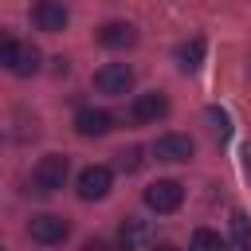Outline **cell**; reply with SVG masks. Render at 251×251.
Returning <instances> with one entry per match:
<instances>
[{
  "label": "cell",
  "mask_w": 251,
  "mask_h": 251,
  "mask_svg": "<svg viewBox=\"0 0 251 251\" xmlns=\"http://www.w3.org/2000/svg\"><path fill=\"white\" fill-rule=\"evenodd\" d=\"M67 173H71L67 157L47 153V157H39V165L31 169V188H35V192H43V196H51V192H59V188L67 184Z\"/></svg>",
  "instance_id": "obj_1"
},
{
  "label": "cell",
  "mask_w": 251,
  "mask_h": 251,
  "mask_svg": "<svg viewBox=\"0 0 251 251\" xmlns=\"http://www.w3.org/2000/svg\"><path fill=\"white\" fill-rule=\"evenodd\" d=\"M94 86H98L102 94L122 98V94L133 90V67H126V63H106V67L94 75Z\"/></svg>",
  "instance_id": "obj_2"
},
{
  "label": "cell",
  "mask_w": 251,
  "mask_h": 251,
  "mask_svg": "<svg viewBox=\"0 0 251 251\" xmlns=\"http://www.w3.org/2000/svg\"><path fill=\"white\" fill-rule=\"evenodd\" d=\"M110 184H114V173H110L106 165H86V169L78 173L75 192H78V200H102V196L110 192Z\"/></svg>",
  "instance_id": "obj_3"
},
{
  "label": "cell",
  "mask_w": 251,
  "mask_h": 251,
  "mask_svg": "<svg viewBox=\"0 0 251 251\" xmlns=\"http://www.w3.org/2000/svg\"><path fill=\"white\" fill-rule=\"evenodd\" d=\"M180 200H184V188L176 184V180H153L149 188H145V204L153 208V212H176L180 208Z\"/></svg>",
  "instance_id": "obj_4"
},
{
  "label": "cell",
  "mask_w": 251,
  "mask_h": 251,
  "mask_svg": "<svg viewBox=\"0 0 251 251\" xmlns=\"http://www.w3.org/2000/svg\"><path fill=\"white\" fill-rule=\"evenodd\" d=\"M31 20H35V27H39V31L55 35V31H63V27H67L71 12L63 8V0H39V4L31 8Z\"/></svg>",
  "instance_id": "obj_5"
},
{
  "label": "cell",
  "mask_w": 251,
  "mask_h": 251,
  "mask_svg": "<svg viewBox=\"0 0 251 251\" xmlns=\"http://www.w3.org/2000/svg\"><path fill=\"white\" fill-rule=\"evenodd\" d=\"M27 231H31V239L35 243H63L67 235H71V224L63 220V216H35L31 224H27Z\"/></svg>",
  "instance_id": "obj_6"
},
{
  "label": "cell",
  "mask_w": 251,
  "mask_h": 251,
  "mask_svg": "<svg viewBox=\"0 0 251 251\" xmlns=\"http://www.w3.org/2000/svg\"><path fill=\"white\" fill-rule=\"evenodd\" d=\"M192 137H184V133H165V137H157V145H153V153H157V161H173V165H180V161H192Z\"/></svg>",
  "instance_id": "obj_7"
},
{
  "label": "cell",
  "mask_w": 251,
  "mask_h": 251,
  "mask_svg": "<svg viewBox=\"0 0 251 251\" xmlns=\"http://www.w3.org/2000/svg\"><path fill=\"white\" fill-rule=\"evenodd\" d=\"M129 114H133V122H161V118L169 114V98H165L161 90L137 94V98H133V106H129Z\"/></svg>",
  "instance_id": "obj_8"
},
{
  "label": "cell",
  "mask_w": 251,
  "mask_h": 251,
  "mask_svg": "<svg viewBox=\"0 0 251 251\" xmlns=\"http://www.w3.org/2000/svg\"><path fill=\"white\" fill-rule=\"evenodd\" d=\"M75 129H78L82 137H102V133L114 129V118H110L106 110H98V106H82V110L75 114Z\"/></svg>",
  "instance_id": "obj_9"
},
{
  "label": "cell",
  "mask_w": 251,
  "mask_h": 251,
  "mask_svg": "<svg viewBox=\"0 0 251 251\" xmlns=\"http://www.w3.org/2000/svg\"><path fill=\"white\" fill-rule=\"evenodd\" d=\"M98 43L110 47V51H126V47L137 43V27H133V24H122V20L102 24V27H98Z\"/></svg>",
  "instance_id": "obj_10"
},
{
  "label": "cell",
  "mask_w": 251,
  "mask_h": 251,
  "mask_svg": "<svg viewBox=\"0 0 251 251\" xmlns=\"http://www.w3.org/2000/svg\"><path fill=\"white\" fill-rule=\"evenodd\" d=\"M8 67H12L20 78H27V75H35V71H39V51H35L31 43H16V51H12Z\"/></svg>",
  "instance_id": "obj_11"
},
{
  "label": "cell",
  "mask_w": 251,
  "mask_h": 251,
  "mask_svg": "<svg viewBox=\"0 0 251 251\" xmlns=\"http://www.w3.org/2000/svg\"><path fill=\"white\" fill-rule=\"evenodd\" d=\"M176 63H180V71H196V67L204 63V39H200V35L184 39V43L176 47Z\"/></svg>",
  "instance_id": "obj_12"
},
{
  "label": "cell",
  "mask_w": 251,
  "mask_h": 251,
  "mask_svg": "<svg viewBox=\"0 0 251 251\" xmlns=\"http://www.w3.org/2000/svg\"><path fill=\"white\" fill-rule=\"evenodd\" d=\"M231 251H251V220H247V212H231Z\"/></svg>",
  "instance_id": "obj_13"
},
{
  "label": "cell",
  "mask_w": 251,
  "mask_h": 251,
  "mask_svg": "<svg viewBox=\"0 0 251 251\" xmlns=\"http://www.w3.org/2000/svg\"><path fill=\"white\" fill-rule=\"evenodd\" d=\"M192 251H227V239H224L220 231L196 227V231H192Z\"/></svg>",
  "instance_id": "obj_14"
},
{
  "label": "cell",
  "mask_w": 251,
  "mask_h": 251,
  "mask_svg": "<svg viewBox=\"0 0 251 251\" xmlns=\"http://www.w3.org/2000/svg\"><path fill=\"white\" fill-rule=\"evenodd\" d=\"M204 118H208V129H212L220 141H227V137H231V118H227V110L208 106V110H204Z\"/></svg>",
  "instance_id": "obj_15"
},
{
  "label": "cell",
  "mask_w": 251,
  "mask_h": 251,
  "mask_svg": "<svg viewBox=\"0 0 251 251\" xmlns=\"http://www.w3.org/2000/svg\"><path fill=\"white\" fill-rule=\"evenodd\" d=\"M145 235H149L145 220H137V216H126V224H122V243H126V247H133V243H141Z\"/></svg>",
  "instance_id": "obj_16"
},
{
  "label": "cell",
  "mask_w": 251,
  "mask_h": 251,
  "mask_svg": "<svg viewBox=\"0 0 251 251\" xmlns=\"http://www.w3.org/2000/svg\"><path fill=\"white\" fill-rule=\"evenodd\" d=\"M141 161H145V157H141V149H137V145H129V149H122V153H118V169H122V173H137V169H141Z\"/></svg>",
  "instance_id": "obj_17"
},
{
  "label": "cell",
  "mask_w": 251,
  "mask_h": 251,
  "mask_svg": "<svg viewBox=\"0 0 251 251\" xmlns=\"http://www.w3.org/2000/svg\"><path fill=\"white\" fill-rule=\"evenodd\" d=\"M12 51H16V39L8 35V31H0V63L8 67V59H12Z\"/></svg>",
  "instance_id": "obj_18"
},
{
  "label": "cell",
  "mask_w": 251,
  "mask_h": 251,
  "mask_svg": "<svg viewBox=\"0 0 251 251\" xmlns=\"http://www.w3.org/2000/svg\"><path fill=\"white\" fill-rule=\"evenodd\" d=\"M82 251H126V247H110V243H94V239H90Z\"/></svg>",
  "instance_id": "obj_19"
},
{
  "label": "cell",
  "mask_w": 251,
  "mask_h": 251,
  "mask_svg": "<svg viewBox=\"0 0 251 251\" xmlns=\"http://www.w3.org/2000/svg\"><path fill=\"white\" fill-rule=\"evenodd\" d=\"M243 169H247V173H251V141H247V145H243Z\"/></svg>",
  "instance_id": "obj_20"
},
{
  "label": "cell",
  "mask_w": 251,
  "mask_h": 251,
  "mask_svg": "<svg viewBox=\"0 0 251 251\" xmlns=\"http://www.w3.org/2000/svg\"><path fill=\"white\" fill-rule=\"evenodd\" d=\"M149 251H176V247H173V243H153Z\"/></svg>",
  "instance_id": "obj_21"
},
{
  "label": "cell",
  "mask_w": 251,
  "mask_h": 251,
  "mask_svg": "<svg viewBox=\"0 0 251 251\" xmlns=\"http://www.w3.org/2000/svg\"><path fill=\"white\" fill-rule=\"evenodd\" d=\"M0 251H4V247H0Z\"/></svg>",
  "instance_id": "obj_22"
}]
</instances>
